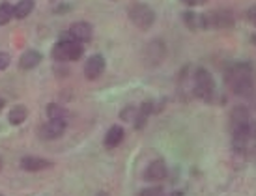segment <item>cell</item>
<instances>
[{
    "mask_svg": "<svg viewBox=\"0 0 256 196\" xmlns=\"http://www.w3.org/2000/svg\"><path fill=\"white\" fill-rule=\"evenodd\" d=\"M226 82L230 90L236 96H243V98H250L254 86H252V73L247 64H238L226 73Z\"/></svg>",
    "mask_w": 256,
    "mask_h": 196,
    "instance_id": "1",
    "label": "cell"
},
{
    "mask_svg": "<svg viewBox=\"0 0 256 196\" xmlns=\"http://www.w3.org/2000/svg\"><path fill=\"white\" fill-rule=\"evenodd\" d=\"M194 94L198 96L200 99H204V101H212L215 96V80L214 77L208 73L206 70H198L194 71Z\"/></svg>",
    "mask_w": 256,
    "mask_h": 196,
    "instance_id": "2",
    "label": "cell"
},
{
    "mask_svg": "<svg viewBox=\"0 0 256 196\" xmlns=\"http://www.w3.org/2000/svg\"><path fill=\"white\" fill-rule=\"evenodd\" d=\"M84 49L78 42H73V40H68V42H60L54 45L52 49V58L58 60V62H73V60H78L82 56Z\"/></svg>",
    "mask_w": 256,
    "mask_h": 196,
    "instance_id": "3",
    "label": "cell"
},
{
    "mask_svg": "<svg viewBox=\"0 0 256 196\" xmlns=\"http://www.w3.org/2000/svg\"><path fill=\"white\" fill-rule=\"evenodd\" d=\"M129 19L135 26L146 30L156 22V12L146 4H133L129 8Z\"/></svg>",
    "mask_w": 256,
    "mask_h": 196,
    "instance_id": "4",
    "label": "cell"
},
{
    "mask_svg": "<svg viewBox=\"0 0 256 196\" xmlns=\"http://www.w3.org/2000/svg\"><path fill=\"white\" fill-rule=\"evenodd\" d=\"M206 15V28H230L234 24V17L230 12H214V14H204Z\"/></svg>",
    "mask_w": 256,
    "mask_h": 196,
    "instance_id": "5",
    "label": "cell"
},
{
    "mask_svg": "<svg viewBox=\"0 0 256 196\" xmlns=\"http://www.w3.org/2000/svg\"><path fill=\"white\" fill-rule=\"evenodd\" d=\"M64 133H66V120H49V122L40 129V134H42V138H45V140L60 138Z\"/></svg>",
    "mask_w": 256,
    "mask_h": 196,
    "instance_id": "6",
    "label": "cell"
},
{
    "mask_svg": "<svg viewBox=\"0 0 256 196\" xmlns=\"http://www.w3.org/2000/svg\"><path fill=\"white\" fill-rule=\"evenodd\" d=\"M68 36H70V40H73V42L84 43L92 38V26L88 22H75V24L70 26Z\"/></svg>",
    "mask_w": 256,
    "mask_h": 196,
    "instance_id": "7",
    "label": "cell"
},
{
    "mask_svg": "<svg viewBox=\"0 0 256 196\" xmlns=\"http://www.w3.org/2000/svg\"><path fill=\"white\" fill-rule=\"evenodd\" d=\"M103 70H105V58L100 54H94L88 58V62H86L84 66V75L88 78H98L103 73Z\"/></svg>",
    "mask_w": 256,
    "mask_h": 196,
    "instance_id": "8",
    "label": "cell"
},
{
    "mask_svg": "<svg viewBox=\"0 0 256 196\" xmlns=\"http://www.w3.org/2000/svg\"><path fill=\"white\" fill-rule=\"evenodd\" d=\"M163 56H164V45L159 42V40L146 45V49H144V60H146V62L159 64L163 60Z\"/></svg>",
    "mask_w": 256,
    "mask_h": 196,
    "instance_id": "9",
    "label": "cell"
},
{
    "mask_svg": "<svg viewBox=\"0 0 256 196\" xmlns=\"http://www.w3.org/2000/svg\"><path fill=\"white\" fill-rule=\"evenodd\" d=\"M166 176V164L163 161H154L144 170V180L148 182H161Z\"/></svg>",
    "mask_w": 256,
    "mask_h": 196,
    "instance_id": "10",
    "label": "cell"
},
{
    "mask_svg": "<svg viewBox=\"0 0 256 196\" xmlns=\"http://www.w3.org/2000/svg\"><path fill=\"white\" fill-rule=\"evenodd\" d=\"M250 122V114H249V108L247 106H236L232 114H230V127L236 129V127L240 126H245V124H249Z\"/></svg>",
    "mask_w": 256,
    "mask_h": 196,
    "instance_id": "11",
    "label": "cell"
},
{
    "mask_svg": "<svg viewBox=\"0 0 256 196\" xmlns=\"http://www.w3.org/2000/svg\"><path fill=\"white\" fill-rule=\"evenodd\" d=\"M184 22L191 30H206V15L194 14V12H185Z\"/></svg>",
    "mask_w": 256,
    "mask_h": 196,
    "instance_id": "12",
    "label": "cell"
},
{
    "mask_svg": "<svg viewBox=\"0 0 256 196\" xmlns=\"http://www.w3.org/2000/svg\"><path fill=\"white\" fill-rule=\"evenodd\" d=\"M50 162L45 161V159H40V157H24L21 161L22 170H28V172H38V170H45L49 168Z\"/></svg>",
    "mask_w": 256,
    "mask_h": 196,
    "instance_id": "13",
    "label": "cell"
},
{
    "mask_svg": "<svg viewBox=\"0 0 256 196\" xmlns=\"http://www.w3.org/2000/svg\"><path fill=\"white\" fill-rule=\"evenodd\" d=\"M40 62H42V54H40L38 50H26V52L21 56L19 66H21V70H32V68H36Z\"/></svg>",
    "mask_w": 256,
    "mask_h": 196,
    "instance_id": "14",
    "label": "cell"
},
{
    "mask_svg": "<svg viewBox=\"0 0 256 196\" xmlns=\"http://www.w3.org/2000/svg\"><path fill=\"white\" fill-rule=\"evenodd\" d=\"M122 140H124V129H122L120 126H112L108 129V133L105 134V146L116 148V146H120Z\"/></svg>",
    "mask_w": 256,
    "mask_h": 196,
    "instance_id": "15",
    "label": "cell"
},
{
    "mask_svg": "<svg viewBox=\"0 0 256 196\" xmlns=\"http://www.w3.org/2000/svg\"><path fill=\"white\" fill-rule=\"evenodd\" d=\"M32 10H34V0H21V2L14 8V17L24 19V17H28Z\"/></svg>",
    "mask_w": 256,
    "mask_h": 196,
    "instance_id": "16",
    "label": "cell"
},
{
    "mask_svg": "<svg viewBox=\"0 0 256 196\" xmlns=\"http://www.w3.org/2000/svg\"><path fill=\"white\" fill-rule=\"evenodd\" d=\"M26 108L22 105H15V108H12V112H10V122L14 124V126H21L22 122L26 120Z\"/></svg>",
    "mask_w": 256,
    "mask_h": 196,
    "instance_id": "17",
    "label": "cell"
},
{
    "mask_svg": "<svg viewBox=\"0 0 256 196\" xmlns=\"http://www.w3.org/2000/svg\"><path fill=\"white\" fill-rule=\"evenodd\" d=\"M47 114H49L50 120H66V118H68V110H66L62 105H56V103L49 105V108H47Z\"/></svg>",
    "mask_w": 256,
    "mask_h": 196,
    "instance_id": "18",
    "label": "cell"
},
{
    "mask_svg": "<svg viewBox=\"0 0 256 196\" xmlns=\"http://www.w3.org/2000/svg\"><path fill=\"white\" fill-rule=\"evenodd\" d=\"M12 17H14V8L10 4H2L0 6V24H6Z\"/></svg>",
    "mask_w": 256,
    "mask_h": 196,
    "instance_id": "19",
    "label": "cell"
},
{
    "mask_svg": "<svg viewBox=\"0 0 256 196\" xmlns=\"http://www.w3.org/2000/svg\"><path fill=\"white\" fill-rule=\"evenodd\" d=\"M122 118L126 120V122H133L136 118V108L135 106H128L126 110L122 112Z\"/></svg>",
    "mask_w": 256,
    "mask_h": 196,
    "instance_id": "20",
    "label": "cell"
},
{
    "mask_svg": "<svg viewBox=\"0 0 256 196\" xmlns=\"http://www.w3.org/2000/svg\"><path fill=\"white\" fill-rule=\"evenodd\" d=\"M161 192H163V189H161V187H150V189L140 190L136 196H161Z\"/></svg>",
    "mask_w": 256,
    "mask_h": 196,
    "instance_id": "21",
    "label": "cell"
},
{
    "mask_svg": "<svg viewBox=\"0 0 256 196\" xmlns=\"http://www.w3.org/2000/svg\"><path fill=\"white\" fill-rule=\"evenodd\" d=\"M249 134H250L249 146L256 148V120L254 122H249Z\"/></svg>",
    "mask_w": 256,
    "mask_h": 196,
    "instance_id": "22",
    "label": "cell"
},
{
    "mask_svg": "<svg viewBox=\"0 0 256 196\" xmlns=\"http://www.w3.org/2000/svg\"><path fill=\"white\" fill-rule=\"evenodd\" d=\"M8 64H10V56H8L6 52H0V71L6 70Z\"/></svg>",
    "mask_w": 256,
    "mask_h": 196,
    "instance_id": "23",
    "label": "cell"
},
{
    "mask_svg": "<svg viewBox=\"0 0 256 196\" xmlns=\"http://www.w3.org/2000/svg\"><path fill=\"white\" fill-rule=\"evenodd\" d=\"M184 4H187V6H200V4H204L206 0H182Z\"/></svg>",
    "mask_w": 256,
    "mask_h": 196,
    "instance_id": "24",
    "label": "cell"
},
{
    "mask_svg": "<svg viewBox=\"0 0 256 196\" xmlns=\"http://www.w3.org/2000/svg\"><path fill=\"white\" fill-rule=\"evenodd\" d=\"M249 19H250V21H254V24H256V8H254V10H250Z\"/></svg>",
    "mask_w": 256,
    "mask_h": 196,
    "instance_id": "25",
    "label": "cell"
},
{
    "mask_svg": "<svg viewBox=\"0 0 256 196\" xmlns=\"http://www.w3.org/2000/svg\"><path fill=\"white\" fill-rule=\"evenodd\" d=\"M4 108V99H0V110Z\"/></svg>",
    "mask_w": 256,
    "mask_h": 196,
    "instance_id": "26",
    "label": "cell"
},
{
    "mask_svg": "<svg viewBox=\"0 0 256 196\" xmlns=\"http://www.w3.org/2000/svg\"><path fill=\"white\" fill-rule=\"evenodd\" d=\"M168 196H182V192H170Z\"/></svg>",
    "mask_w": 256,
    "mask_h": 196,
    "instance_id": "27",
    "label": "cell"
},
{
    "mask_svg": "<svg viewBox=\"0 0 256 196\" xmlns=\"http://www.w3.org/2000/svg\"><path fill=\"white\" fill-rule=\"evenodd\" d=\"M98 196H108V194H107V192H100Z\"/></svg>",
    "mask_w": 256,
    "mask_h": 196,
    "instance_id": "28",
    "label": "cell"
},
{
    "mask_svg": "<svg viewBox=\"0 0 256 196\" xmlns=\"http://www.w3.org/2000/svg\"><path fill=\"white\" fill-rule=\"evenodd\" d=\"M252 106H254V108H256V98L252 99Z\"/></svg>",
    "mask_w": 256,
    "mask_h": 196,
    "instance_id": "29",
    "label": "cell"
},
{
    "mask_svg": "<svg viewBox=\"0 0 256 196\" xmlns=\"http://www.w3.org/2000/svg\"><path fill=\"white\" fill-rule=\"evenodd\" d=\"M252 43L256 45V36H252Z\"/></svg>",
    "mask_w": 256,
    "mask_h": 196,
    "instance_id": "30",
    "label": "cell"
},
{
    "mask_svg": "<svg viewBox=\"0 0 256 196\" xmlns=\"http://www.w3.org/2000/svg\"><path fill=\"white\" fill-rule=\"evenodd\" d=\"M0 170H2V159H0Z\"/></svg>",
    "mask_w": 256,
    "mask_h": 196,
    "instance_id": "31",
    "label": "cell"
}]
</instances>
